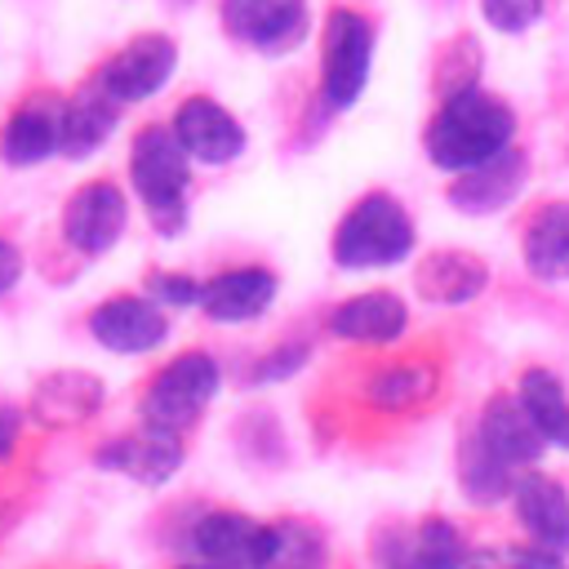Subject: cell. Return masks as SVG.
I'll return each mask as SVG.
<instances>
[{
  "label": "cell",
  "mask_w": 569,
  "mask_h": 569,
  "mask_svg": "<svg viewBox=\"0 0 569 569\" xmlns=\"http://www.w3.org/2000/svg\"><path fill=\"white\" fill-rule=\"evenodd\" d=\"M89 333L98 347L116 356H142L169 338V320H164V307H156L151 298L120 293L89 311Z\"/></svg>",
  "instance_id": "obj_7"
},
{
  "label": "cell",
  "mask_w": 569,
  "mask_h": 569,
  "mask_svg": "<svg viewBox=\"0 0 569 569\" xmlns=\"http://www.w3.org/2000/svg\"><path fill=\"white\" fill-rule=\"evenodd\" d=\"M511 502H516V520L520 529L547 547V551H569V493L560 480L542 476V471H525L511 485Z\"/></svg>",
  "instance_id": "obj_14"
},
{
  "label": "cell",
  "mask_w": 569,
  "mask_h": 569,
  "mask_svg": "<svg viewBox=\"0 0 569 569\" xmlns=\"http://www.w3.org/2000/svg\"><path fill=\"white\" fill-rule=\"evenodd\" d=\"M169 129L182 142V151L191 160H200V164H227V160H236L244 151V129L213 98H187Z\"/></svg>",
  "instance_id": "obj_12"
},
{
  "label": "cell",
  "mask_w": 569,
  "mask_h": 569,
  "mask_svg": "<svg viewBox=\"0 0 569 569\" xmlns=\"http://www.w3.org/2000/svg\"><path fill=\"white\" fill-rule=\"evenodd\" d=\"M458 485L462 493L476 502V507H493L502 498H511V485H516V471L471 431L458 449Z\"/></svg>",
  "instance_id": "obj_25"
},
{
  "label": "cell",
  "mask_w": 569,
  "mask_h": 569,
  "mask_svg": "<svg viewBox=\"0 0 569 569\" xmlns=\"http://www.w3.org/2000/svg\"><path fill=\"white\" fill-rule=\"evenodd\" d=\"M107 400V387L98 373L89 369H49L36 378L31 387V400H27V413L36 427L44 431H62V427H80L89 422Z\"/></svg>",
  "instance_id": "obj_9"
},
{
  "label": "cell",
  "mask_w": 569,
  "mask_h": 569,
  "mask_svg": "<svg viewBox=\"0 0 569 569\" xmlns=\"http://www.w3.org/2000/svg\"><path fill=\"white\" fill-rule=\"evenodd\" d=\"M262 538H267V525L240 511H209L191 529V547L200 551V560H213L227 569H258Z\"/></svg>",
  "instance_id": "obj_18"
},
{
  "label": "cell",
  "mask_w": 569,
  "mask_h": 569,
  "mask_svg": "<svg viewBox=\"0 0 569 569\" xmlns=\"http://www.w3.org/2000/svg\"><path fill=\"white\" fill-rule=\"evenodd\" d=\"M173 62H178V49L169 36L160 31H147L138 40H129L102 71V89L116 98V102H138V98H151L169 76H173Z\"/></svg>",
  "instance_id": "obj_10"
},
{
  "label": "cell",
  "mask_w": 569,
  "mask_h": 569,
  "mask_svg": "<svg viewBox=\"0 0 569 569\" xmlns=\"http://www.w3.org/2000/svg\"><path fill=\"white\" fill-rule=\"evenodd\" d=\"M462 569H565L560 551H547V547H489V551H467V565Z\"/></svg>",
  "instance_id": "obj_28"
},
{
  "label": "cell",
  "mask_w": 569,
  "mask_h": 569,
  "mask_svg": "<svg viewBox=\"0 0 569 569\" xmlns=\"http://www.w3.org/2000/svg\"><path fill=\"white\" fill-rule=\"evenodd\" d=\"M511 133H516L511 107L471 84V89L449 93L445 107L431 116L427 156H431V164H440L449 173H462V169L498 156L502 147H511Z\"/></svg>",
  "instance_id": "obj_1"
},
{
  "label": "cell",
  "mask_w": 569,
  "mask_h": 569,
  "mask_svg": "<svg viewBox=\"0 0 569 569\" xmlns=\"http://www.w3.org/2000/svg\"><path fill=\"white\" fill-rule=\"evenodd\" d=\"M302 360H307V347H276V351L253 369V378H258V382H280V378H289L293 369H302Z\"/></svg>",
  "instance_id": "obj_31"
},
{
  "label": "cell",
  "mask_w": 569,
  "mask_h": 569,
  "mask_svg": "<svg viewBox=\"0 0 569 569\" xmlns=\"http://www.w3.org/2000/svg\"><path fill=\"white\" fill-rule=\"evenodd\" d=\"M276 298V276L267 267H231L218 271L213 280H200V311L213 325H244L262 316Z\"/></svg>",
  "instance_id": "obj_15"
},
{
  "label": "cell",
  "mask_w": 569,
  "mask_h": 569,
  "mask_svg": "<svg viewBox=\"0 0 569 569\" xmlns=\"http://www.w3.org/2000/svg\"><path fill=\"white\" fill-rule=\"evenodd\" d=\"M222 22L244 44L284 49L307 27V0H222Z\"/></svg>",
  "instance_id": "obj_16"
},
{
  "label": "cell",
  "mask_w": 569,
  "mask_h": 569,
  "mask_svg": "<svg viewBox=\"0 0 569 569\" xmlns=\"http://www.w3.org/2000/svg\"><path fill=\"white\" fill-rule=\"evenodd\" d=\"M525 178H529L525 151L502 147L498 156H489V160H480V164H471V169H462V173L453 178L449 204L462 209V213H471V218L498 213V209H507V204L520 196Z\"/></svg>",
  "instance_id": "obj_11"
},
{
  "label": "cell",
  "mask_w": 569,
  "mask_h": 569,
  "mask_svg": "<svg viewBox=\"0 0 569 569\" xmlns=\"http://www.w3.org/2000/svg\"><path fill=\"white\" fill-rule=\"evenodd\" d=\"M18 280H22V253H18V244L0 240V293H9Z\"/></svg>",
  "instance_id": "obj_34"
},
{
  "label": "cell",
  "mask_w": 569,
  "mask_h": 569,
  "mask_svg": "<svg viewBox=\"0 0 569 569\" xmlns=\"http://www.w3.org/2000/svg\"><path fill=\"white\" fill-rule=\"evenodd\" d=\"M480 4H485L489 27L498 31H525L542 13V0H480Z\"/></svg>",
  "instance_id": "obj_30"
},
{
  "label": "cell",
  "mask_w": 569,
  "mask_h": 569,
  "mask_svg": "<svg viewBox=\"0 0 569 569\" xmlns=\"http://www.w3.org/2000/svg\"><path fill=\"white\" fill-rule=\"evenodd\" d=\"M182 458H187L182 431H169L156 422H142L138 431H124V436L98 445V453H93V462L102 471H120L138 485H164L182 467Z\"/></svg>",
  "instance_id": "obj_6"
},
{
  "label": "cell",
  "mask_w": 569,
  "mask_h": 569,
  "mask_svg": "<svg viewBox=\"0 0 569 569\" xmlns=\"http://www.w3.org/2000/svg\"><path fill=\"white\" fill-rule=\"evenodd\" d=\"M440 391V369L431 360H396L369 373L365 382V405L378 413H409L431 405Z\"/></svg>",
  "instance_id": "obj_20"
},
{
  "label": "cell",
  "mask_w": 569,
  "mask_h": 569,
  "mask_svg": "<svg viewBox=\"0 0 569 569\" xmlns=\"http://www.w3.org/2000/svg\"><path fill=\"white\" fill-rule=\"evenodd\" d=\"M222 382V369L209 351H182L178 360H169L164 369H156V378L142 391V422L169 427V431H187L200 422V413L213 405Z\"/></svg>",
  "instance_id": "obj_4"
},
{
  "label": "cell",
  "mask_w": 569,
  "mask_h": 569,
  "mask_svg": "<svg viewBox=\"0 0 569 569\" xmlns=\"http://www.w3.org/2000/svg\"><path fill=\"white\" fill-rule=\"evenodd\" d=\"M409 551H413L418 569H462L467 565V542H462L458 525L445 516H427L409 533Z\"/></svg>",
  "instance_id": "obj_27"
},
{
  "label": "cell",
  "mask_w": 569,
  "mask_h": 569,
  "mask_svg": "<svg viewBox=\"0 0 569 569\" xmlns=\"http://www.w3.org/2000/svg\"><path fill=\"white\" fill-rule=\"evenodd\" d=\"M116 107H120V102H116L102 84H93V89H84L80 98H71V102L62 107L58 151L71 156V160L93 156V151L107 142V133L116 129Z\"/></svg>",
  "instance_id": "obj_21"
},
{
  "label": "cell",
  "mask_w": 569,
  "mask_h": 569,
  "mask_svg": "<svg viewBox=\"0 0 569 569\" xmlns=\"http://www.w3.org/2000/svg\"><path fill=\"white\" fill-rule=\"evenodd\" d=\"M476 436L511 467V471H520V467H529V462H538L542 458V449H547V440H542V431L533 427V418H529V409L520 405V396L516 391H498V396H489L485 400V409H480V422H476Z\"/></svg>",
  "instance_id": "obj_13"
},
{
  "label": "cell",
  "mask_w": 569,
  "mask_h": 569,
  "mask_svg": "<svg viewBox=\"0 0 569 569\" xmlns=\"http://www.w3.org/2000/svg\"><path fill=\"white\" fill-rule=\"evenodd\" d=\"M178 569H227V565H213V560H196V565H178Z\"/></svg>",
  "instance_id": "obj_35"
},
{
  "label": "cell",
  "mask_w": 569,
  "mask_h": 569,
  "mask_svg": "<svg viewBox=\"0 0 569 569\" xmlns=\"http://www.w3.org/2000/svg\"><path fill=\"white\" fill-rule=\"evenodd\" d=\"M129 178L151 213V227L160 236H178L187 222V151L173 138V129L151 124L133 138Z\"/></svg>",
  "instance_id": "obj_3"
},
{
  "label": "cell",
  "mask_w": 569,
  "mask_h": 569,
  "mask_svg": "<svg viewBox=\"0 0 569 569\" xmlns=\"http://www.w3.org/2000/svg\"><path fill=\"white\" fill-rule=\"evenodd\" d=\"M333 262L347 271H373V267H396L413 249V218L405 204L387 191L360 196L342 222L333 227Z\"/></svg>",
  "instance_id": "obj_2"
},
{
  "label": "cell",
  "mask_w": 569,
  "mask_h": 569,
  "mask_svg": "<svg viewBox=\"0 0 569 569\" xmlns=\"http://www.w3.org/2000/svg\"><path fill=\"white\" fill-rule=\"evenodd\" d=\"M178 4H187V0H178Z\"/></svg>",
  "instance_id": "obj_36"
},
{
  "label": "cell",
  "mask_w": 569,
  "mask_h": 569,
  "mask_svg": "<svg viewBox=\"0 0 569 569\" xmlns=\"http://www.w3.org/2000/svg\"><path fill=\"white\" fill-rule=\"evenodd\" d=\"M147 298L156 307H196L200 302V280L187 271H151L147 276Z\"/></svg>",
  "instance_id": "obj_29"
},
{
  "label": "cell",
  "mask_w": 569,
  "mask_h": 569,
  "mask_svg": "<svg viewBox=\"0 0 569 569\" xmlns=\"http://www.w3.org/2000/svg\"><path fill=\"white\" fill-rule=\"evenodd\" d=\"M58 129H62V111L53 102H27L9 116L4 133H0V156L9 164H40L44 156L58 151Z\"/></svg>",
  "instance_id": "obj_22"
},
{
  "label": "cell",
  "mask_w": 569,
  "mask_h": 569,
  "mask_svg": "<svg viewBox=\"0 0 569 569\" xmlns=\"http://www.w3.org/2000/svg\"><path fill=\"white\" fill-rule=\"evenodd\" d=\"M22 427H27L22 409H18V405H9V400H0V462H9V458H13Z\"/></svg>",
  "instance_id": "obj_33"
},
{
  "label": "cell",
  "mask_w": 569,
  "mask_h": 569,
  "mask_svg": "<svg viewBox=\"0 0 569 569\" xmlns=\"http://www.w3.org/2000/svg\"><path fill=\"white\" fill-rule=\"evenodd\" d=\"M516 396L529 409V418L542 431V440L556 445V449H569V396H565L560 378L551 369H525Z\"/></svg>",
  "instance_id": "obj_26"
},
{
  "label": "cell",
  "mask_w": 569,
  "mask_h": 569,
  "mask_svg": "<svg viewBox=\"0 0 569 569\" xmlns=\"http://www.w3.org/2000/svg\"><path fill=\"white\" fill-rule=\"evenodd\" d=\"M124 222H129V204L116 182H84L62 209V236L84 258L116 249V240L124 236Z\"/></svg>",
  "instance_id": "obj_8"
},
{
  "label": "cell",
  "mask_w": 569,
  "mask_h": 569,
  "mask_svg": "<svg viewBox=\"0 0 569 569\" xmlns=\"http://www.w3.org/2000/svg\"><path fill=\"white\" fill-rule=\"evenodd\" d=\"M405 325H409V307L387 289L356 293V298H347L329 311V333L342 338V342L382 347V342H396L405 333Z\"/></svg>",
  "instance_id": "obj_17"
},
{
  "label": "cell",
  "mask_w": 569,
  "mask_h": 569,
  "mask_svg": "<svg viewBox=\"0 0 569 569\" xmlns=\"http://www.w3.org/2000/svg\"><path fill=\"white\" fill-rule=\"evenodd\" d=\"M325 560H329V547L311 520L289 516V520L267 525L258 569H325Z\"/></svg>",
  "instance_id": "obj_24"
},
{
  "label": "cell",
  "mask_w": 569,
  "mask_h": 569,
  "mask_svg": "<svg viewBox=\"0 0 569 569\" xmlns=\"http://www.w3.org/2000/svg\"><path fill=\"white\" fill-rule=\"evenodd\" d=\"M369 53H373V31L360 13L333 9L325 22V76L320 89L329 107H351L369 80Z\"/></svg>",
  "instance_id": "obj_5"
},
{
  "label": "cell",
  "mask_w": 569,
  "mask_h": 569,
  "mask_svg": "<svg viewBox=\"0 0 569 569\" xmlns=\"http://www.w3.org/2000/svg\"><path fill=\"white\" fill-rule=\"evenodd\" d=\"M489 284V267L467 253V249H431L418 267H413V289L418 298L436 302V307H458L471 302L480 289Z\"/></svg>",
  "instance_id": "obj_19"
},
{
  "label": "cell",
  "mask_w": 569,
  "mask_h": 569,
  "mask_svg": "<svg viewBox=\"0 0 569 569\" xmlns=\"http://www.w3.org/2000/svg\"><path fill=\"white\" fill-rule=\"evenodd\" d=\"M373 560H378V569H418L413 551H409V533H382L373 542Z\"/></svg>",
  "instance_id": "obj_32"
},
{
  "label": "cell",
  "mask_w": 569,
  "mask_h": 569,
  "mask_svg": "<svg viewBox=\"0 0 569 569\" xmlns=\"http://www.w3.org/2000/svg\"><path fill=\"white\" fill-rule=\"evenodd\" d=\"M525 267L538 280H569V204H542L525 227Z\"/></svg>",
  "instance_id": "obj_23"
}]
</instances>
